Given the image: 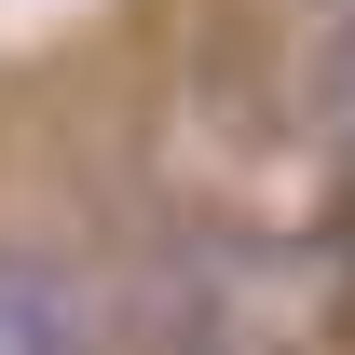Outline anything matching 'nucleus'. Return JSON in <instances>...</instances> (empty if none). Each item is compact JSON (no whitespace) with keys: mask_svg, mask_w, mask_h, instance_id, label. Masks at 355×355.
Wrapping results in <instances>:
<instances>
[{"mask_svg":"<svg viewBox=\"0 0 355 355\" xmlns=\"http://www.w3.org/2000/svg\"><path fill=\"white\" fill-rule=\"evenodd\" d=\"M110 342V314L69 260H28V246H0V355H96Z\"/></svg>","mask_w":355,"mask_h":355,"instance_id":"nucleus-1","label":"nucleus"},{"mask_svg":"<svg viewBox=\"0 0 355 355\" xmlns=\"http://www.w3.org/2000/svg\"><path fill=\"white\" fill-rule=\"evenodd\" d=\"M301 110H314V123L355 150V0H342V14H328V28L301 42Z\"/></svg>","mask_w":355,"mask_h":355,"instance_id":"nucleus-2","label":"nucleus"}]
</instances>
